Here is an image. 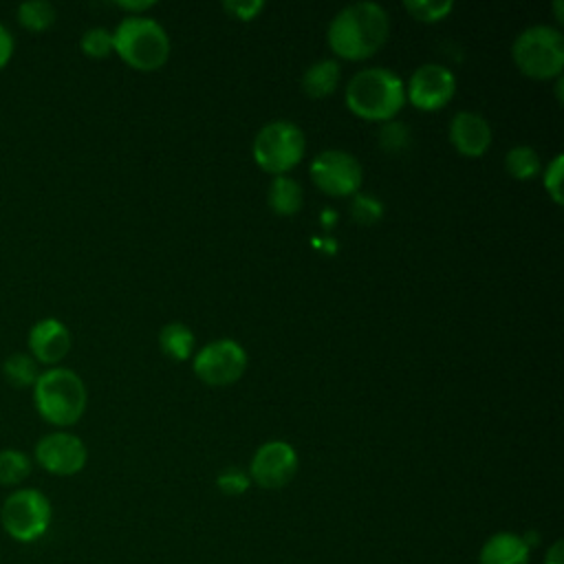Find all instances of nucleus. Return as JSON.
Wrapping results in <instances>:
<instances>
[{
	"instance_id": "obj_1",
	"label": "nucleus",
	"mask_w": 564,
	"mask_h": 564,
	"mask_svg": "<svg viewBox=\"0 0 564 564\" xmlns=\"http://www.w3.org/2000/svg\"><path fill=\"white\" fill-rule=\"evenodd\" d=\"M390 31L388 13L381 4L361 0L346 4L328 24L330 48L346 59H366L377 53Z\"/></svg>"
},
{
	"instance_id": "obj_2",
	"label": "nucleus",
	"mask_w": 564,
	"mask_h": 564,
	"mask_svg": "<svg viewBox=\"0 0 564 564\" xmlns=\"http://www.w3.org/2000/svg\"><path fill=\"white\" fill-rule=\"evenodd\" d=\"M405 101V86L401 77L383 66L357 70L346 84L348 108L372 121H390Z\"/></svg>"
},
{
	"instance_id": "obj_3",
	"label": "nucleus",
	"mask_w": 564,
	"mask_h": 564,
	"mask_svg": "<svg viewBox=\"0 0 564 564\" xmlns=\"http://www.w3.org/2000/svg\"><path fill=\"white\" fill-rule=\"evenodd\" d=\"M86 386L82 377L62 366L42 370L33 386V403L37 414L57 427L77 423L86 410Z\"/></svg>"
},
{
	"instance_id": "obj_4",
	"label": "nucleus",
	"mask_w": 564,
	"mask_h": 564,
	"mask_svg": "<svg viewBox=\"0 0 564 564\" xmlns=\"http://www.w3.org/2000/svg\"><path fill=\"white\" fill-rule=\"evenodd\" d=\"M112 51L139 70H154L170 55V37L154 18L130 13L112 31Z\"/></svg>"
},
{
	"instance_id": "obj_5",
	"label": "nucleus",
	"mask_w": 564,
	"mask_h": 564,
	"mask_svg": "<svg viewBox=\"0 0 564 564\" xmlns=\"http://www.w3.org/2000/svg\"><path fill=\"white\" fill-rule=\"evenodd\" d=\"M511 55L516 66L529 77H557L564 66V35L549 24L527 26L516 35Z\"/></svg>"
},
{
	"instance_id": "obj_6",
	"label": "nucleus",
	"mask_w": 564,
	"mask_h": 564,
	"mask_svg": "<svg viewBox=\"0 0 564 564\" xmlns=\"http://www.w3.org/2000/svg\"><path fill=\"white\" fill-rule=\"evenodd\" d=\"M53 520L51 500L33 487H18L0 507V524L4 533L22 544L40 540Z\"/></svg>"
},
{
	"instance_id": "obj_7",
	"label": "nucleus",
	"mask_w": 564,
	"mask_h": 564,
	"mask_svg": "<svg viewBox=\"0 0 564 564\" xmlns=\"http://www.w3.org/2000/svg\"><path fill=\"white\" fill-rule=\"evenodd\" d=\"M304 132L289 119H275L262 126L253 139L256 163L271 174H284L304 156Z\"/></svg>"
},
{
	"instance_id": "obj_8",
	"label": "nucleus",
	"mask_w": 564,
	"mask_h": 564,
	"mask_svg": "<svg viewBox=\"0 0 564 564\" xmlns=\"http://www.w3.org/2000/svg\"><path fill=\"white\" fill-rule=\"evenodd\" d=\"M194 372L207 386H229L242 377L247 352L234 339H216L194 355Z\"/></svg>"
},
{
	"instance_id": "obj_9",
	"label": "nucleus",
	"mask_w": 564,
	"mask_h": 564,
	"mask_svg": "<svg viewBox=\"0 0 564 564\" xmlns=\"http://www.w3.org/2000/svg\"><path fill=\"white\" fill-rule=\"evenodd\" d=\"M361 174V163L346 150H324L311 163L313 183L330 196L357 194Z\"/></svg>"
},
{
	"instance_id": "obj_10",
	"label": "nucleus",
	"mask_w": 564,
	"mask_h": 564,
	"mask_svg": "<svg viewBox=\"0 0 564 564\" xmlns=\"http://www.w3.org/2000/svg\"><path fill=\"white\" fill-rule=\"evenodd\" d=\"M35 463L55 476H73L84 469L88 460V449L77 434L70 432H48L44 434L33 449Z\"/></svg>"
},
{
	"instance_id": "obj_11",
	"label": "nucleus",
	"mask_w": 564,
	"mask_h": 564,
	"mask_svg": "<svg viewBox=\"0 0 564 564\" xmlns=\"http://www.w3.org/2000/svg\"><path fill=\"white\" fill-rule=\"evenodd\" d=\"M297 454L286 441L262 443L249 465V480L262 489H280L293 480Z\"/></svg>"
},
{
	"instance_id": "obj_12",
	"label": "nucleus",
	"mask_w": 564,
	"mask_h": 564,
	"mask_svg": "<svg viewBox=\"0 0 564 564\" xmlns=\"http://www.w3.org/2000/svg\"><path fill=\"white\" fill-rule=\"evenodd\" d=\"M456 93L454 73L436 62L421 64L408 82V99L421 110H436L445 106Z\"/></svg>"
},
{
	"instance_id": "obj_13",
	"label": "nucleus",
	"mask_w": 564,
	"mask_h": 564,
	"mask_svg": "<svg viewBox=\"0 0 564 564\" xmlns=\"http://www.w3.org/2000/svg\"><path fill=\"white\" fill-rule=\"evenodd\" d=\"M26 344H29V355L37 364L55 366L70 350V330L66 328L64 322L55 317H42L29 328Z\"/></svg>"
},
{
	"instance_id": "obj_14",
	"label": "nucleus",
	"mask_w": 564,
	"mask_h": 564,
	"mask_svg": "<svg viewBox=\"0 0 564 564\" xmlns=\"http://www.w3.org/2000/svg\"><path fill=\"white\" fill-rule=\"evenodd\" d=\"M449 141L465 156H480L491 143L489 121L471 110H460L452 117Z\"/></svg>"
},
{
	"instance_id": "obj_15",
	"label": "nucleus",
	"mask_w": 564,
	"mask_h": 564,
	"mask_svg": "<svg viewBox=\"0 0 564 564\" xmlns=\"http://www.w3.org/2000/svg\"><path fill=\"white\" fill-rule=\"evenodd\" d=\"M529 542L524 535L513 531H498L489 535L478 551V564H529Z\"/></svg>"
},
{
	"instance_id": "obj_16",
	"label": "nucleus",
	"mask_w": 564,
	"mask_h": 564,
	"mask_svg": "<svg viewBox=\"0 0 564 564\" xmlns=\"http://www.w3.org/2000/svg\"><path fill=\"white\" fill-rule=\"evenodd\" d=\"M269 207L280 216H293L302 207V185L284 174L273 176L267 189Z\"/></svg>"
},
{
	"instance_id": "obj_17",
	"label": "nucleus",
	"mask_w": 564,
	"mask_h": 564,
	"mask_svg": "<svg viewBox=\"0 0 564 564\" xmlns=\"http://www.w3.org/2000/svg\"><path fill=\"white\" fill-rule=\"evenodd\" d=\"M341 68L335 59H319L311 64L302 75V90L308 97H326L335 90Z\"/></svg>"
},
{
	"instance_id": "obj_18",
	"label": "nucleus",
	"mask_w": 564,
	"mask_h": 564,
	"mask_svg": "<svg viewBox=\"0 0 564 564\" xmlns=\"http://www.w3.org/2000/svg\"><path fill=\"white\" fill-rule=\"evenodd\" d=\"M159 344L161 350L176 361H183L192 355L194 350V333L189 330V326L181 324V322H170L161 328L159 333Z\"/></svg>"
},
{
	"instance_id": "obj_19",
	"label": "nucleus",
	"mask_w": 564,
	"mask_h": 564,
	"mask_svg": "<svg viewBox=\"0 0 564 564\" xmlns=\"http://www.w3.org/2000/svg\"><path fill=\"white\" fill-rule=\"evenodd\" d=\"M40 364L29 355V352H13L2 361V375L4 379L22 390V388H33L37 377H40Z\"/></svg>"
},
{
	"instance_id": "obj_20",
	"label": "nucleus",
	"mask_w": 564,
	"mask_h": 564,
	"mask_svg": "<svg viewBox=\"0 0 564 564\" xmlns=\"http://www.w3.org/2000/svg\"><path fill=\"white\" fill-rule=\"evenodd\" d=\"M31 458L26 452L7 447L0 449V485L2 487H18L22 485L31 474Z\"/></svg>"
},
{
	"instance_id": "obj_21",
	"label": "nucleus",
	"mask_w": 564,
	"mask_h": 564,
	"mask_svg": "<svg viewBox=\"0 0 564 564\" xmlns=\"http://www.w3.org/2000/svg\"><path fill=\"white\" fill-rule=\"evenodd\" d=\"M57 18V9L48 0H24L18 4V22L29 31H46Z\"/></svg>"
},
{
	"instance_id": "obj_22",
	"label": "nucleus",
	"mask_w": 564,
	"mask_h": 564,
	"mask_svg": "<svg viewBox=\"0 0 564 564\" xmlns=\"http://www.w3.org/2000/svg\"><path fill=\"white\" fill-rule=\"evenodd\" d=\"M505 167L513 178L520 181H529L533 176L540 174L542 163L538 152L531 145H513L507 154H505Z\"/></svg>"
},
{
	"instance_id": "obj_23",
	"label": "nucleus",
	"mask_w": 564,
	"mask_h": 564,
	"mask_svg": "<svg viewBox=\"0 0 564 564\" xmlns=\"http://www.w3.org/2000/svg\"><path fill=\"white\" fill-rule=\"evenodd\" d=\"M403 7L416 20L436 22V20H443L454 9V2L452 0H405Z\"/></svg>"
},
{
	"instance_id": "obj_24",
	"label": "nucleus",
	"mask_w": 564,
	"mask_h": 564,
	"mask_svg": "<svg viewBox=\"0 0 564 564\" xmlns=\"http://www.w3.org/2000/svg\"><path fill=\"white\" fill-rule=\"evenodd\" d=\"M79 46L88 57H106L112 51V31L106 26H90L82 33Z\"/></svg>"
},
{
	"instance_id": "obj_25",
	"label": "nucleus",
	"mask_w": 564,
	"mask_h": 564,
	"mask_svg": "<svg viewBox=\"0 0 564 564\" xmlns=\"http://www.w3.org/2000/svg\"><path fill=\"white\" fill-rule=\"evenodd\" d=\"M410 141H412L410 128L401 121H386L379 128V143L388 152H401L410 145Z\"/></svg>"
},
{
	"instance_id": "obj_26",
	"label": "nucleus",
	"mask_w": 564,
	"mask_h": 564,
	"mask_svg": "<svg viewBox=\"0 0 564 564\" xmlns=\"http://www.w3.org/2000/svg\"><path fill=\"white\" fill-rule=\"evenodd\" d=\"M383 214V205L379 198L370 196V194H355L352 203H350V216L361 223V225H372L381 218Z\"/></svg>"
},
{
	"instance_id": "obj_27",
	"label": "nucleus",
	"mask_w": 564,
	"mask_h": 564,
	"mask_svg": "<svg viewBox=\"0 0 564 564\" xmlns=\"http://www.w3.org/2000/svg\"><path fill=\"white\" fill-rule=\"evenodd\" d=\"M249 485H251L249 474L240 467H227L216 476V487L225 496H240L249 489Z\"/></svg>"
},
{
	"instance_id": "obj_28",
	"label": "nucleus",
	"mask_w": 564,
	"mask_h": 564,
	"mask_svg": "<svg viewBox=\"0 0 564 564\" xmlns=\"http://www.w3.org/2000/svg\"><path fill=\"white\" fill-rule=\"evenodd\" d=\"M562 163H564V156L555 154L544 170V187L555 203H562Z\"/></svg>"
},
{
	"instance_id": "obj_29",
	"label": "nucleus",
	"mask_w": 564,
	"mask_h": 564,
	"mask_svg": "<svg viewBox=\"0 0 564 564\" xmlns=\"http://www.w3.org/2000/svg\"><path fill=\"white\" fill-rule=\"evenodd\" d=\"M223 9L238 20H251L264 9V2L262 0H225Z\"/></svg>"
},
{
	"instance_id": "obj_30",
	"label": "nucleus",
	"mask_w": 564,
	"mask_h": 564,
	"mask_svg": "<svg viewBox=\"0 0 564 564\" xmlns=\"http://www.w3.org/2000/svg\"><path fill=\"white\" fill-rule=\"evenodd\" d=\"M13 48H15V40L11 35V31L0 22V70L9 64Z\"/></svg>"
},
{
	"instance_id": "obj_31",
	"label": "nucleus",
	"mask_w": 564,
	"mask_h": 564,
	"mask_svg": "<svg viewBox=\"0 0 564 564\" xmlns=\"http://www.w3.org/2000/svg\"><path fill=\"white\" fill-rule=\"evenodd\" d=\"M544 564H564V542L555 540L544 555Z\"/></svg>"
},
{
	"instance_id": "obj_32",
	"label": "nucleus",
	"mask_w": 564,
	"mask_h": 564,
	"mask_svg": "<svg viewBox=\"0 0 564 564\" xmlns=\"http://www.w3.org/2000/svg\"><path fill=\"white\" fill-rule=\"evenodd\" d=\"M117 7H121L126 11H143V9L154 7V0H119Z\"/></svg>"
},
{
	"instance_id": "obj_33",
	"label": "nucleus",
	"mask_w": 564,
	"mask_h": 564,
	"mask_svg": "<svg viewBox=\"0 0 564 564\" xmlns=\"http://www.w3.org/2000/svg\"><path fill=\"white\" fill-rule=\"evenodd\" d=\"M555 15H557L560 22L564 20V15H562V0H555Z\"/></svg>"
}]
</instances>
